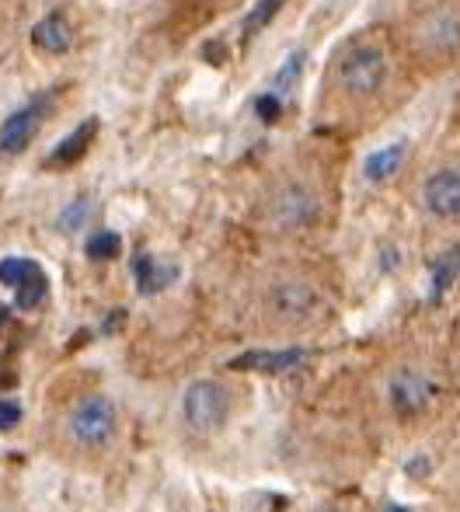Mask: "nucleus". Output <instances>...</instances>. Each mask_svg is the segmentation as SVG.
<instances>
[{
    "mask_svg": "<svg viewBox=\"0 0 460 512\" xmlns=\"http://www.w3.org/2000/svg\"><path fill=\"white\" fill-rule=\"evenodd\" d=\"M419 84L394 25H366L332 53L321 74V102L335 126L366 133L398 115Z\"/></svg>",
    "mask_w": 460,
    "mask_h": 512,
    "instance_id": "obj_1",
    "label": "nucleus"
},
{
    "mask_svg": "<svg viewBox=\"0 0 460 512\" xmlns=\"http://www.w3.org/2000/svg\"><path fill=\"white\" fill-rule=\"evenodd\" d=\"M394 32L422 84L460 70V0H412Z\"/></svg>",
    "mask_w": 460,
    "mask_h": 512,
    "instance_id": "obj_2",
    "label": "nucleus"
},
{
    "mask_svg": "<svg viewBox=\"0 0 460 512\" xmlns=\"http://www.w3.org/2000/svg\"><path fill=\"white\" fill-rule=\"evenodd\" d=\"M405 203L429 234H460V147H440L412 164Z\"/></svg>",
    "mask_w": 460,
    "mask_h": 512,
    "instance_id": "obj_3",
    "label": "nucleus"
},
{
    "mask_svg": "<svg viewBox=\"0 0 460 512\" xmlns=\"http://www.w3.org/2000/svg\"><path fill=\"white\" fill-rule=\"evenodd\" d=\"M328 213V189L314 168H290L269 182L262 196V220L272 234H307Z\"/></svg>",
    "mask_w": 460,
    "mask_h": 512,
    "instance_id": "obj_4",
    "label": "nucleus"
},
{
    "mask_svg": "<svg viewBox=\"0 0 460 512\" xmlns=\"http://www.w3.org/2000/svg\"><path fill=\"white\" fill-rule=\"evenodd\" d=\"M332 310L325 286L307 272H279L262 290V314L272 328H314Z\"/></svg>",
    "mask_w": 460,
    "mask_h": 512,
    "instance_id": "obj_5",
    "label": "nucleus"
},
{
    "mask_svg": "<svg viewBox=\"0 0 460 512\" xmlns=\"http://www.w3.org/2000/svg\"><path fill=\"white\" fill-rule=\"evenodd\" d=\"M230 408H234V398H230L224 380L199 377L185 384L182 401H178V418H182V429L189 436L210 439L227 425Z\"/></svg>",
    "mask_w": 460,
    "mask_h": 512,
    "instance_id": "obj_6",
    "label": "nucleus"
},
{
    "mask_svg": "<svg viewBox=\"0 0 460 512\" xmlns=\"http://www.w3.org/2000/svg\"><path fill=\"white\" fill-rule=\"evenodd\" d=\"M70 439L77 446H88V450H98V446H109V439L119 429V411L105 394H88L81 398L70 411Z\"/></svg>",
    "mask_w": 460,
    "mask_h": 512,
    "instance_id": "obj_7",
    "label": "nucleus"
},
{
    "mask_svg": "<svg viewBox=\"0 0 460 512\" xmlns=\"http://www.w3.org/2000/svg\"><path fill=\"white\" fill-rule=\"evenodd\" d=\"M436 398V377L422 363H401L387 377V401L401 415H419L433 405Z\"/></svg>",
    "mask_w": 460,
    "mask_h": 512,
    "instance_id": "obj_8",
    "label": "nucleus"
},
{
    "mask_svg": "<svg viewBox=\"0 0 460 512\" xmlns=\"http://www.w3.org/2000/svg\"><path fill=\"white\" fill-rule=\"evenodd\" d=\"M46 108H49V95L32 98L28 105H21L18 112H11L0 126V154H21L28 147L35 133H39L42 119H46Z\"/></svg>",
    "mask_w": 460,
    "mask_h": 512,
    "instance_id": "obj_9",
    "label": "nucleus"
},
{
    "mask_svg": "<svg viewBox=\"0 0 460 512\" xmlns=\"http://www.w3.org/2000/svg\"><path fill=\"white\" fill-rule=\"evenodd\" d=\"M95 129H98V122H84V126H77L74 133H70L67 140H63L60 147L46 157V168H67V164L81 161V157L88 154L91 140H95Z\"/></svg>",
    "mask_w": 460,
    "mask_h": 512,
    "instance_id": "obj_10",
    "label": "nucleus"
},
{
    "mask_svg": "<svg viewBox=\"0 0 460 512\" xmlns=\"http://www.w3.org/2000/svg\"><path fill=\"white\" fill-rule=\"evenodd\" d=\"M70 42H74V35H70V25L63 14H49L32 28V46L46 49V53H67Z\"/></svg>",
    "mask_w": 460,
    "mask_h": 512,
    "instance_id": "obj_11",
    "label": "nucleus"
},
{
    "mask_svg": "<svg viewBox=\"0 0 460 512\" xmlns=\"http://www.w3.org/2000/svg\"><path fill=\"white\" fill-rule=\"evenodd\" d=\"M46 293H49L46 276H42V269H35L32 276H28L25 283L18 286V307H25V310L39 307L42 300H46Z\"/></svg>",
    "mask_w": 460,
    "mask_h": 512,
    "instance_id": "obj_12",
    "label": "nucleus"
},
{
    "mask_svg": "<svg viewBox=\"0 0 460 512\" xmlns=\"http://www.w3.org/2000/svg\"><path fill=\"white\" fill-rule=\"evenodd\" d=\"M35 269H39V265L28 262V258H4V262H0V283L11 286V290H18V286L25 283Z\"/></svg>",
    "mask_w": 460,
    "mask_h": 512,
    "instance_id": "obj_13",
    "label": "nucleus"
},
{
    "mask_svg": "<svg viewBox=\"0 0 460 512\" xmlns=\"http://www.w3.org/2000/svg\"><path fill=\"white\" fill-rule=\"evenodd\" d=\"M164 283H168V272L154 269L150 258H136V286H140V293H157Z\"/></svg>",
    "mask_w": 460,
    "mask_h": 512,
    "instance_id": "obj_14",
    "label": "nucleus"
},
{
    "mask_svg": "<svg viewBox=\"0 0 460 512\" xmlns=\"http://www.w3.org/2000/svg\"><path fill=\"white\" fill-rule=\"evenodd\" d=\"M115 255H119V234H112V230H102L88 241V258H95V262H109Z\"/></svg>",
    "mask_w": 460,
    "mask_h": 512,
    "instance_id": "obj_15",
    "label": "nucleus"
},
{
    "mask_svg": "<svg viewBox=\"0 0 460 512\" xmlns=\"http://www.w3.org/2000/svg\"><path fill=\"white\" fill-rule=\"evenodd\" d=\"M88 213H91V203H88V196H81L74 206H67L60 213V227L67 230V234H74V230L81 227L84 220H88Z\"/></svg>",
    "mask_w": 460,
    "mask_h": 512,
    "instance_id": "obj_16",
    "label": "nucleus"
},
{
    "mask_svg": "<svg viewBox=\"0 0 460 512\" xmlns=\"http://www.w3.org/2000/svg\"><path fill=\"white\" fill-rule=\"evenodd\" d=\"M18 418H21V408L14 405V401H0V429H11Z\"/></svg>",
    "mask_w": 460,
    "mask_h": 512,
    "instance_id": "obj_17",
    "label": "nucleus"
},
{
    "mask_svg": "<svg viewBox=\"0 0 460 512\" xmlns=\"http://www.w3.org/2000/svg\"><path fill=\"white\" fill-rule=\"evenodd\" d=\"M318 512H352V509H345V506H325V509H318Z\"/></svg>",
    "mask_w": 460,
    "mask_h": 512,
    "instance_id": "obj_18",
    "label": "nucleus"
},
{
    "mask_svg": "<svg viewBox=\"0 0 460 512\" xmlns=\"http://www.w3.org/2000/svg\"><path fill=\"white\" fill-rule=\"evenodd\" d=\"M7 321V310H0V324H4Z\"/></svg>",
    "mask_w": 460,
    "mask_h": 512,
    "instance_id": "obj_19",
    "label": "nucleus"
},
{
    "mask_svg": "<svg viewBox=\"0 0 460 512\" xmlns=\"http://www.w3.org/2000/svg\"><path fill=\"white\" fill-rule=\"evenodd\" d=\"M0 384H4V373H0Z\"/></svg>",
    "mask_w": 460,
    "mask_h": 512,
    "instance_id": "obj_20",
    "label": "nucleus"
}]
</instances>
